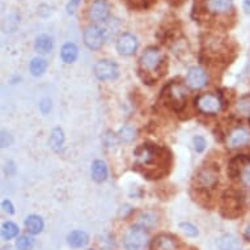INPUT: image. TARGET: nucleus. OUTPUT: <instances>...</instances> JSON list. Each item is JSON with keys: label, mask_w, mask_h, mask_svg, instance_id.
Instances as JSON below:
<instances>
[{"label": "nucleus", "mask_w": 250, "mask_h": 250, "mask_svg": "<svg viewBox=\"0 0 250 250\" xmlns=\"http://www.w3.org/2000/svg\"><path fill=\"white\" fill-rule=\"evenodd\" d=\"M168 156L164 148L152 146V144H143L135 151V164L139 168L146 169V174L149 178H155V170L157 177L165 173V165H168Z\"/></svg>", "instance_id": "obj_1"}, {"label": "nucleus", "mask_w": 250, "mask_h": 250, "mask_svg": "<svg viewBox=\"0 0 250 250\" xmlns=\"http://www.w3.org/2000/svg\"><path fill=\"white\" fill-rule=\"evenodd\" d=\"M244 195L237 190H228L223 195L222 212L227 217H237L244 212Z\"/></svg>", "instance_id": "obj_2"}, {"label": "nucleus", "mask_w": 250, "mask_h": 250, "mask_svg": "<svg viewBox=\"0 0 250 250\" xmlns=\"http://www.w3.org/2000/svg\"><path fill=\"white\" fill-rule=\"evenodd\" d=\"M163 95H164L167 104L169 106H172L176 111H180L185 106L186 97H188L185 86L180 83H170L164 89Z\"/></svg>", "instance_id": "obj_3"}, {"label": "nucleus", "mask_w": 250, "mask_h": 250, "mask_svg": "<svg viewBox=\"0 0 250 250\" xmlns=\"http://www.w3.org/2000/svg\"><path fill=\"white\" fill-rule=\"evenodd\" d=\"M163 54L159 49L149 47L143 53L140 58V70L146 75H153L156 71H159L161 63H163Z\"/></svg>", "instance_id": "obj_4"}, {"label": "nucleus", "mask_w": 250, "mask_h": 250, "mask_svg": "<svg viewBox=\"0 0 250 250\" xmlns=\"http://www.w3.org/2000/svg\"><path fill=\"white\" fill-rule=\"evenodd\" d=\"M148 242V234L144 228L142 227H134L128 230L123 244L126 250H143L147 246Z\"/></svg>", "instance_id": "obj_5"}, {"label": "nucleus", "mask_w": 250, "mask_h": 250, "mask_svg": "<svg viewBox=\"0 0 250 250\" xmlns=\"http://www.w3.org/2000/svg\"><path fill=\"white\" fill-rule=\"evenodd\" d=\"M104 42H105V32L100 26L90 25L84 30V43L90 50L101 49Z\"/></svg>", "instance_id": "obj_6"}, {"label": "nucleus", "mask_w": 250, "mask_h": 250, "mask_svg": "<svg viewBox=\"0 0 250 250\" xmlns=\"http://www.w3.org/2000/svg\"><path fill=\"white\" fill-rule=\"evenodd\" d=\"M217 182H219V176H217V172L213 168L202 169L195 177V184H197L198 189L202 190L213 189L217 185Z\"/></svg>", "instance_id": "obj_7"}, {"label": "nucleus", "mask_w": 250, "mask_h": 250, "mask_svg": "<svg viewBox=\"0 0 250 250\" xmlns=\"http://www.w3.org/2000/svg\"><path fill=\"white\" fill-rule=\"evenodd\" d=\"M195 103H197L198 109L205 114H216L222 109V100L213 95L201 96L198 97Z\"/></svg>", "instance_id": "obj_8"}, {"label": "nucleus", "mask_w": 250, "mask_h": 250, "mask_svg": "<svg viewBox=\"0 0 250 250\" xmlns=\"http://www.w3.org/2000/svg\"><path fill=\"white\" fill-rule=\"evenodd\" d=\"M95 74L100 80H113L118 76V67L114 62L104 59L95 66Z\"/></svg>", "instance_id": "obj_9"}, {"label": "nucleus", "mask_w": 250, "mask_h": 250, "mask_svg": "<svg viewBox=\"0 0 250 250\" xmlns=\"http://www.w3.org/2000/svg\"><path fill=\"white\" fill-rule=\"evenodd\" d=\"M138 49V40L132 34L125 33L117 41V50L121 55H132Z\"/></svg>", "instance_id": "obj_10"}, {"label": "nucleus", "mask_w": 250, "mask_h": 250, "mask_svg": "<svg viewBox=\"0 0 250 250\" xmlns=\"http://www.w3.org/2000/svg\"><path fill=\"white\" fill-rule=\"evenodd\" d=\"M88 16L92 21H106L109 17V5L105 0H96L92 3L88 11Z\"/></svg>", "instance_id": "obj_11"}, {"label": "nucleus", "mask_w": 250, "mask_h": 250, "mask_svg": "<svg viewBox=\"0 0 250 250\" xmlns=\"http://www.w3.org/2000/svg\"><path fill=\"white\" fill-rule=\"evenodd\" d=\"M186 83L190 88L193 89H199L202 86L206 85L207 83V75L201 67H193L190 68L188 75H186Z\"/></svg>", "instance_id": "obj_12"}, {"label": "nucleus", "mask_w": 250, "mask_h": 250, "mask_svg": "<svg viewBox=\"0 0 250 250\" xmlns=\"http://www.w3.org/2000/svg\"><path fill=\"white\" fill-rule=\"evenodd\" d=\"M205 8L212 15L228 13L233 8V0H206Z\"/></svg>", "instance_id": "obj_13"}, {"label": "nucleus", "mask_w": 250, "mask_h": 250, "mask_svg": "<svg viewBox=\"0 0 250 250\" xmlns=\"http://www.w3.org/2000/svg\"><path fill=\"white\" fill-rule=\"evenodd\" d=\"M250 142V132L246 128L238 127L230 132L229 138H228V144L229 147L237 148L242 147Z\"/></svg>", "instance_id": "obj_14"}, {"label": "nucleus", "mask_w": 250, "mask_h": 250, "mask_svg": "<svg viewBox=\"0 0 250 250\" xmlns=\"http://www.w3.org/2000/svg\"><path fill=\"white\" fill-rule=\"evenodd\" d=\"M250 163V157L246 155H238L237 157H234L233 160H230L229 168H228V173H229L230 178H237L240 177V173L244 169V167Z\"/></svg>", "instance_id": "obj_15"}, {"label": "nucleus", "mask_w": 250, "mask_h": 250, "mask_svg": "<svg viewBox=\"0 0 250 250\" xmlns=\"http://www.w3.org/2000/svg\"><path fill=\"white\" fill-rule=\"evenodd\" d=\"M151 250H176V242L172 237L161 234L152 241Z\"/></svg>", "instance_id": "obj_16"}, {"label": "nucleus", "mask_w": 250, "mask_h": 250, "mask_svg": "<svg viewBox=\"0 0 250 250\" xmlns=\"http://www.w3.org/2000/svg\"><path fill=\"white\" fill-rule=\"evenodd\" d=\"M217 246L220 250H242V246L233 234H224L217 240Z\"/></svg>", "instance_id": "obj_17"}, {"label": "nucleus", "mask_w": 250, "mask_h": 250, "mask_svg": "<svg viewBox=\"0 0 250 250\" xmlns=\"http://www.w3.org/2000/svg\"><path fill=\"white\" fill-rule=\"evenodd\" d=\"M67 241H68V245L75 248V249H78V248L85 246L86 244H88V241H89V237H88V234H86L85 232H83V230H75V232L68 234Z\"/></svg>", "instance_id": "obj_18"}, {"label": "nucleus", "mask_w": 250, "mask_h": 250, "mask_svg": "<svg viewBox=\"0 0 250 250\" xmlns=\"http://www.w3.org/2000/svg\"><path fill=\"white\" fill-rule=\"evenodd\" d=\"M92 177L97 182H103L107 178V168L105 163L101 160H96L92 164Z\"/></svg>", "instance_id": "obj_19"}, {"label": "nucleus", "mask_w": 250, "mask_h": 250, "mask_svg": "<svg viewBox=\"0 0 250 250\" xmlns=\"http://www.w3.org/2000/svg\"><path fill=\"white\" fill-rule=\"evenodd\" d=\"M25 227L32 234H38L43 229V222L40 216L32 215L25 220Z\"/></svg>", "instance_id": "obj_20"}, {"label": "nucleus", "mask_w": 250, "mask_h": 250, "mask_svg": "<svg viewBox=\"0 0 250 250\" xmlns=\"http://www.w3.org/2000/svg\"><path fill=\"white\" fill-rule=\"evenodd\" d=\"M61 57L64 63H72L78 58V47L74 43H66L61 51Z\"/></svg>", "instance_id": "obj_21"}, {"label": "nucleus", "mask_w": 250, "mask_h": 250, "mask_svg": "<svg viewBox=\"0 0 250 250\" xmlns=\"http://www.w3.org/2000/svg\"><path fill=\"white\" fill-rule=\"evenodd\" d=\"M36 50H37L38 53L41 54H47L50 50L53 49V40L49 36H46V34H42L40 37H37L36 40V45H34Z\"/></svg>", "instance_id": "obj_22"}, {"label": "nucleus", "mask_w": 250, "mask_h": 250, "mask_svg": "<svg viewBox=\"0 0 250 250\" xmlns=\"http://www.w3.org/2000/svg\"><path fill=\"white\" fill-rule=\"evenodd\" d=\"M63 142H64V135H63L62 128H54L50 136V147L53 148L54 151H59L63 146Z\"/></svg>", "instance_id": "obj_23"}, {"label": "nucleus", "mask_w": 250, "mask_h": 250, "mask_svg": "<svg viewBox=\"0 0 250 250\" xmlns=\"http://www.w3.org/2000/svg\"><path fill=\"white\" fill-rule=\"evenodd\" d=\"M46 67H47V63L45 59H41V58H34L33 61L30 62V72L34 76H40L43 74L46 71Z\"/></svg>", "instance_id": "obj_24"}, {"label": "nucleus", "mask_w": 250, "mask_h": 250, "mask_svg": "<svg viewBox=\"0 0 250 250\" xmlns=\"http://www.w3.org/2000/svg\"><path fill=\"white\" fill-rule=\"evenodd\" d=\"M1 234H3V237L5 240H11V238L16 237L17 234H19V228L15 223H4L3 227H1Z\"/></svg>", "instance_id": "obj_25"}, {"label": "nucleus", "mask_w": 250, "mask_h": 250, "mask_svg": "<svg viewBox=\"0 0 250 250\" xmlns=\"http://www.w3.org/2000/svg\"><path fill=\"white\" fill-rule=\"evenodd\" d=\"M135 128L130 126V125H126V126H123L121 130H119V138L123 140V142H126V143H130L132 140L135 139Z\"/></svg>", "instance_id": "obj_26"}, {"label": "nucleus", "mask_w": 250, "mask_h": 250, "mask_svg": "<svg viewBox=\"0 0 250 250\" xmlns=\"http://www.w3.org/2000/svg\"><path fill=\"white\" fill-rule=\"evenodd\" d=\"M138 223H139V226L142 227V228H144V229H146V228H151L153 224H156V216L151 212H144L139 216Z\"/></svg>", "instance_id": "obj_27"}, {"label": "nucleus", "mask_w": 250, "mask_h": 250, "mask_svg": "<svg viewBox=\"0 0 250 250\" xmlns=\"http://www.w3.org/2000/svg\"><path fill=\"white\" fill-rule=\"evenodd\" d=\"M237 110L242 115H250V96H245L238 100Z\"/></svg>", "instance_id": "obj_28"}, {"label": "nucleus", "mask_w": 250, "mask_h": 250, "mask_svg": "<svg viewBox=\"0 0 250 250\" xmlns=\"http://www.w3.org/2000/svg\"><path fill=\"white\" fill-rule=\"evenodd\" d=\"M33 238L28 237V236H22V237L19 238L16 242V246L19 250H30L33 248Z\"/></svg>", "instance_id": "obj_29"}, {"label": "nucleus", "mask_w": 250, "mask_h": 250, "mask_svg": "<svg viewBox=\"0 0 250 250\" xmlns=\"http://www.w3.org/2000/svg\"><path fill=\"white\" fill-rule=\"evenodd\" d=\"M127 4L134 9H144L151 4L152 0H126Z\"/></svg>", "instance_id": "obj_30"}, {"label": "nucleus", "mask_w": 250, "mask_h": 250, "mask_svg": "<svg viewBox=\"0 0 250 250\" xmlns=\"http://www.w3.org/2000/svg\"><path fill=\"white\" fill-rule=\"evenodd\" d=\"M180 227H181V229L184 230V233L190 236V237H195V236L198 234L197 227H194L193 224H190V223H182Z\"/></svg>", "instance_id": "obj_31"}, {"label": "nucleus", "mask_w": 250, "mask_h": 250, "mask_svg": "<svg viewBox=\"0 0 250 250\" xmlns=\"http://www.w3.org/2000/svg\"><path fill=\"white\" fill-rule=\"evenodd\" d=\"M240 180L245 186H249L250 188V163L246 167H244V169L240 173Z\"/></svg>", "instance_id": "obj_32"}, {"label": "nucleus", "mask_w": 250, "mask_h": 250, "mask_svg": "<svg viewBox=\"0 0 250 250\" xmlns=\"http://www.w3.org/2000/svg\"><path fill=\"white\" fill-rule=\"evenodd\" d=\"M194 146H195V151L203 152L206 148V140L202 136H195L194 138Z\"/></svg>", "instance_id": "obj_33"}, {"label": "nucleus", "mask_w": 250, "mask_h": 250, "mask_svg": "<svg viewBox=\"0 0 250 250\" xmlns=\"http://www.w3.org/2000/svg\"><path fill=\"white\" fill-rule=\"evenodd\" d=\"M104 142H105V144H106L107 147H113V144H117V138L115 136H113L110 134V132H107L106 135L104 136Z\"/></svg>", "instance_id": "obj_34"}, {"label": "nucleus", "mask_w": 250, "mask_h": 250, "mask_svg": "<svg viewBox=\"0 0 250 250\" xmlns=\"http://www.w3.org/2000/svg\"><path fill=\"white\" fill-rule=\"evenodd\" d=\"M1 207H3V209H4L7 213L15 212V209H13V205H12V202H11V201L3 202V203H1Z\"/></svg>", "instance_id": "obj_35"}, {"label": "nucleus", "mask_w": 250, "mask_h": 250, "mask_svg": "<svg viewBox=\"0 0 250 250\" xmlns=\"http://www.w3.org/2000/svg\"><path fill=\"white\" fill-rule=\"evenodd\" d=\"M11 143H12V139H11L9 134L3 131V134H1V146H3V147H8Z\"/></svg>", "instance_id": "obj_36"}, {"label": "nucleus", "mask_w": 250, "mask_h": 250, "mask_svg": "<svg viewBox=\"0 0 250 250\" xmlns=\"http://www.w3.org/2000/svg\"><path fill=\"white\" fill-rule=\"evenodd\" d=\"M50 109H51V103H50L49 100H45V101H42V104H41V110L43 111V113H47V111L50 110Z\"/></svg>", "instance_id": "obj_37"}, {"label": "nucleus", "mask_w": 250, "mask_h": 250, "mask_svg": "<svg viewBox=\"0 0 250 250\" xmlns=\"http://www.w3.org/2000/svg\"><path fill=\"white\" fill-rule=\"evenodd\" d=\"M79 1H80V0H72V3H70V5H68V12H70V13H74L75 7L78 5Z\"/></svg>", "instance_id": "obj_38"}, {"label": "nucleus", "mask_w": 250, "mask_h": 250, "mask_svg": "<svg viewBox=\"0 0 250 250\" xmlns=\"http://www.w3.org/2000/svg\"><path fill=\"white\" fill-rule=\"evenodd\" d=\"M244 11L245 13L250 15V0H244Z\"/></svg>", "instance_id": "obj_39"}, {"label": "nucleus", "mask_w": 250, "mask_h": 250, "mask_svg": "<svg viewBox=\"0 0 250 250\" xmlns=\"http://www.w3.org/2000/svg\"><path fill=\"white\" fill-rule=\"evenodd\" d=\"M169 3L172 5H180L181 3H184V0H169Z\"/></svg>", "instance_id": "obj_40"}, {"label": "nucleus", "mask_w": 250, "mask_h": 250, "mask_svg": "<svg viewBox=\"0 0 250 250\" xmlns=\"http://www.w3.org/2000/svg\"><path fill=\"white\" fill-rule=\"evenodd\" d=\"M245 237H246V238H249V240H250V226L248 227V228H246V230H245Z\"/></svg>", "instance_id": "obj_41"}]
</instances>
